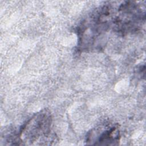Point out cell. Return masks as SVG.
I'll return each mask as SVG.
<instances>
[{"instance_id":"1","label":"cell","mask_w":146,"mask_h":146,"mask_svg":"<svg viewBox=\"0 0 146 146\" xmlns=\"http://www.w3.org/2000/svg\"><path fill=\"white\" fill-rule=\"evenodd\" d=\"M52 115L47 109L34 114L20 128L18 137L21 144L42 145L52 139Z\"/></svg>"},{"instance_id":"2","label":"cell","mask_w":146,"mask_h":146,"mask_svg":"<svg viewBox=\"0 0 146 146\" xmlns=\"http://www.w3.org/2000/svg\"><path fill=\"white\" fill-rule=\"evenodd\" d=\"M144 19L145 11L140 5L135 2H124L118 7L117 15L113 17L112 28L123 34L135 32Z\"/></svg>"},{"instance_id":"3","label":"cell","mask_w":146,"mask_h":146,"mask_svg":"<svg viewBox=\"0 0 146 146\" xmlns=\"http://www.w3.org/2000/svg\"><path fill=\"white\" fill-rule=\"evenodd\" d=\"M120 132L116 125H103L89 132L86 142L88 144L98 145H116L119 144Z\"/></svg>"}]
</instances>
